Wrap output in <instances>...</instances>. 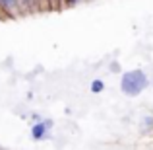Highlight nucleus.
<instances>
[{
	"label": "nucleus",
	"instance_id": "f257e3e1",
	"mask_svg": "<svg viewBox=\"0 0 153 150\" xmlns=\"http://www.w3.org/2000/svg\"><path fill=\"white\" fill-rule=\"evenodd\" d=\"M149 86V78L143 70L136 68V70H130V72H124L122 78H120V90L124 92V96H140L146 88Z\"/></svg>",
	"mask_w": 153,
	"mask_h": 150
},
{
	"label": "nucleus",
	"instance_id": "f03ea898",
	"mask_svg": "<svg viewBox=\"0 0 153 150\" xmlns=\"http://www.w3.org/2000/svg\"><path fill=\"white\" fill-rule=\"evenodd\" d=\"M0 12H4L8 16H18L22 12L19 0H0Z\"/></svg>",
	"mask_w": 153,
	"mask_h": 150
},
{
	"label": "nucleus",
	"instance_id": "7ed1b4c3",
	"mask_svg": "<svg viewBox=\"0 0 153 150\" xmlns=\"http://www.w3.org/2000/svg\"><path fill=\"white\" fill-rule=\"evenodd\" d=\"M47 131H49V127L45 125V121H37L31 127V136H33V140H43L47 136Z\"/></svg>",
	"mask_w": 153,
	"mask_h": 150
},
{
	"label": "nucleus",
	"instance_id": "20e7f679",
	"mask_svg": "<svg viewBox=\"0 0 153 150\" xmlns=\"http://www.w3.org/2000/svg\"><path fill=\"white\" fill-rule=\"evenodd\" d=\"M103 90H105L103 80H93V82H91V92H93V94H101Z\"/></svg>",
	"mask_w": 153,
	"mask_h": 150
},
{
	"label": "nucleus",
	"instance_id": "39448f33",
	"mask_svg": "<svg viewBox=\"0 0 153 150\" xmlns=\"http://www.w3.org/2000/svg\"><path fill=\"white\" fill-rule=\"evenodd\" d=\"M37 2L39 0H19V6H22V10H33Z\"/></svg>",
	"mask_w": 153,
	"mask_h": 150
},
{
	"label": "nucleus",
	"instance_id": "423d86ee",
	"mask_svg": "<svg viewBox=\"0 0 153 150\" xmlns=\"http://www.w3.org/2000/svg\"><path fill=\"white\" fill-rule=\"evenodd\" d=\"M142 123H143V129H153V115H146Z\"/></svg>",
	"mask_w": 153,
	"mask_h": 150
},
{
	"label": "nucleus",
	"instance_id": "0eeeda50",
	"mask_svg": "<svg viewBox=\"0 0 153 150\" xmlns=\"http://www.w3.org/2000/svg\"><path fill=\"white\" fill-rule=\"evenodd\" d=\"M45 2H47V6H49V8L56 10V0H45Z\"/></svg>",
	"mask_w": 153,
	"mask_h": 150
},
{
	"label": "nucleus",
	"instance_id": "6e6552de",
	"mask_svg": "<svg viewBox=\"0 0 153 150\" xmlns=\"http://www.w3.org/2000/svg\"><path fill=\"white\" fill-rule=\"evenodd\" d=\"M79 0H66V6H74V4H78Z\"/></svg>",
	"mask_w": 153,
	"mask_h": 150
},
{
	"label": "nucleus",
	"instance_id": "1a4fd4ad",
	"mask_svg": "<svg viewBox=\"0 0 153 150\" xmlns=\"http://www.w3.org/2000/svg\"><path fill=\"white\" fill-rule=\"evenodd\" d=\"M39 2H45V0H39Z\"/></svg>",
	"mask_w": 153,
	"mask_h": 150
}]
</instances>
